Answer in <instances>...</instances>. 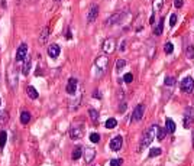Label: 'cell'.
<instances>
[{"mask_svg":"<svg viewBox=\"0 0 194 166\" xmlns=\"http://www.w3.org/2000/svg\"><path fill=\"white\" fill-rule=\"evenodd\" d=\"M93 97H94V98H101V94H100L99 90H96L94 93H93Z\"/></svg>","mask_w":194,"mask_h":166,"instance_id":"obj_40","label":"cell"},{"mask_svg":"<svg viewBox=\"0 0 194 166\" xmlns=\"http://www.w3.org/2000/svg\"><path fill=\"white\" fill-rule=\"evenodd\" d=\"M65 38H67V39H71V38H72L71 30H70V29H67V35H65Z\"/></svg>","mask_w":194,"mask_h":166,"instance_id":"obj_41","label":"cell"},{"mask_svg":"<svg viewBox=\"0 0 194 166\" xmlns=\"http://www.w3.org/2000/svg\"><path fill=\"white\" fill-rule=\"evenodd\" d=\"M89 116H90V118H91V122H93V123L99 122V113H97V110L90 108V110H89Z\"/></svg>","mask_w":194,"mask_h":166,"instance_id":"obj_25","label":"cell"},{"mask_svg":"<svg viewBox=\"0 0 194 166\" xmlns=\"http://www.w3.org/2000/svg\"><path fill=\"white\" fill-rule=\"evenodd\" d=\"M164 22H165V19L161 17L159 22L156 23V28L154 29V35H155V36H161L162 35V30H164Z\"/></svg>","mask_w":194,"mask_h":166,"instance_id":"obj_19","label":"cell"},{"mask_svg":"<svg viewBox=\"0 0 194 166\" xmlns=\"http://www.w3.org/2000/svg\"><path fill=\"white\" fill-rule=\"evenodd\" d=\"M90 142H93V143H99V142H100V134H99V133H91V134H90Z\"/></svg>","mask_w":194,"mask_h":166,"instance_id":"obj_33","label":"cell"},{"mask_svg":"<svg viewBox=\"0 0 194 166\" xmlns=\"http://www.w3.org/2000/svg\"><path fill=\"white\" fill-rule=\"evenodd\" d=\"M172 51H174V45L171 42H167L165 46H164V52H165L167 55H170V54H172Z\"/></svg>","mask_w":194,"mask_h":166,"instance_id":"obj_29","label":"cell"},{"mask_svg":"<svg viewBox=\"0 0 194 166\" xmlns=\"http://www.w3.org/2000/svg\"><path fill=\"white\" fill-rule=\"evenodd\" d=\"M125 45H126V42L123 41V42H122V46H120V51H125Z\"/></svg>","mask_w":194,"mask_h":166,"instance_id":"obj_42","label":"cell"},{"mask_svg":"<svg viewBox=\"0 0 194 166\" xmlns=\"http://www.w3.org/2000/svg\"><path fill=\"white\" fill-rule=\"evenodd\" d=\"M109 66V58L106 55H100L97 56V59L94 62V68H96V77H101L103 74L106 72Z\"/></svg>","mask_w":194,"mask_h":166,"instance_id":"obj_2","label":"cell"},{"mask_svg":"<svg viewBox=\"0 0 194 166\" xmlns=\"http://www.w3.org/2000/svg\"><path fill=\"white\" fill-rule=\"evenodd\" d=\"M185 56L189 59H194V46L193 45H187V48H185Z\"/></svg>","mask_w":194,"mask_h":166,"instance_id":"obj_26","label":"cell"},{"mask_svg":"<svg viewBox=\"0 0 194 166\" xmlns=\"http://www.w3.org/2000/svg\"><path fill=\"white\" fill-rule=\"evenodd\" d=\"M97 15H99V6L91 5V7H90V10H89V15H87V22L93 23L97 19Z\"/></svg>","mask_w":194,"mask_h":166,"instance_id":"obj_10","label":"cell"},{"mask_svg":"<svg viewBox=\"0 0 194 166\" xmlns=\"http://www.w3.org/2000/svg\"><path fill=\"white\" fill-rule=\"evenodd\" d=\"M31 66H32V59L26 56L25 58V62H23V66H22V74L23 75H28L29 71H31Z\"/></svg>","mask_w":194,"mask_h":166,"instance_id":"obj_16","label":"cell"},{"mask_svg":"<svg viewBox=\"0 0 194 166\" xmlns=\"http://www.w3.org/2000/svg\"><path fill=\"white\" fill-rule=\"evenodd\" d=\"M125 16V13H122V12H117V13H115V15H112L107 20H106V25H116V23H120V20H122V17Z\"/></svg>","mask_w":194,"mask_h":166,"instance_id":"obj_12","label":"cell"},{"mask_svg":"<svg viewBox=\"0 0 194 166\" xmlns=\"http://www.w3.org/2000/svg\"><path fill=\"white\" fill-rule=\"evenodd\" d=\"M183 5H184V2H183V0H174V6H175L177 9H180V7H183Z\"/></svg>","mask_w":194,"mask_h":166,"instance_id":"obj_38","label":"cell"},{"mask_svg":"<svg viewBox=\"0 0 194 166\" xmlns=\"http://www.w3.org/2000/svg\"><path fill=\"white\" fill-rule=\"evenodd\" d=\"M175 84V78L174 77H167L165 78V85H174Z\"/></svg>","mask_w":194,"mask_h":166,"instance_id":"obj_36","label":"cell"},{"mask_svg":"<svg viewBox=\"0 0 194 166\" xmlns=\"http://www.w3.org/2000/svg\"><path fill=\"white\" fill-rule=\"evenodd\" d=\"M194 122V111L193 108H185V120H184V126L189 129V126Z\"/></svg>","mask_w":194,"mask_h":166,"instance_id":"obj_14","label":"cell"},{"mask_svg":"<svg viewBox=\"0 0 194 166\" xmlns=\"http://www.w3.org/2000/svg\"><path fill=\"white\" fill-rule=\"evenodd\" d=\"M193 144H194V133H193Z\"/></svg>","mask_w":194,"mask_h":166,"instance_id":"obj_43","label":"cell"},{"mask_svg":"<svg viewBox=\"0 0 194 166\" xmlns=\"http://www.w3.org/2000/svg\"><path fill=\"white\" fill-rule=\"evenodd\" d=\"M155 134H156V124H152V126H149V127L146 129V132L144 133V136L141 139V142H139V150L148 147V146L154 142Z\"/></svg>","mask_w":194,"mask_h":166,"instance_id":"obj_1","label":"cell"},{"mask_svg":"<svg viewBox=\"0 0 194 166\" xmlns=\"http://www.w3.org/2000/svg\"><path fill=\"white\" fill-rule=\"evenodd\" d=\"M162 6H164V0H154V3H152V9H154V13H156V12L161 10Z\"/></svg>","mask_w":194,"mask_h":166,"instance_id":"obj_23","label":"cell"},{"mask_svg":"<svg viewBox=\"0 0 194 166\" xmlns=\"http://www.w3.org/2000/svg\"><path fill=\"white\" fill-rule=\"evenodd\" d=\"M122 81H125V83H128V84H130L133 81V74L132 72H126L125 75H123V79Z\"/></svg>","mask_w":194,"mask_h":166,"instance_id":"obj_32","label":"cell"},{"mask_svg":"<svg viewBox=\"0 0 194 166\" xmlns=\"http://www.w3.org/2000/svg\"><path fill=\"white\" fill-rule=\"evenodd\" d=\"M115 46H116V41L113 38H107L104 42H103V46H101V48H103V52H104V54H112V52L115 51Z\"/></svg>","mask_w":194,"mask_h":166,"instance_id":"obj_8","label":"cell"},{"mask_svg":"<svg viewBox=\"0 0 194 166\" xmlns=\"http://www.w3.org/2000/svg\"><path fill=\"white\" fill-rule=\"evenodd\" d=\"M175 23H177V15H171V17H170V26H175Z\"/></svg>","mask_w":194,"mask_h":166,"instance_id":"obj_37","label":"cell"},{"mask_svg":"<svg viewBox=\"0 0 194 166\" xmlns=\"http://www.w3.org/2000/svg\"><path fill=\"white\" fill-rule=\"evenodd\" d=\"M165 129L164 127H159V126H156V134H155V139L156 140H164V137H165Z\"/></svg>","mask_w":194,"mask_h":166,"instance_id":"obj_21","label":"cell"},{"mask_svg":"<svg viewBox=\"0 0 194 166\" xmlns=\"http://www.w3.org/2000/svg\"><path fill=\"white\" fill-rule=\"evenodd\" d=\"M26 54H28V45L22 44L16 52V61H23V59L26 58Z\"/></svg>","mask_w":194,"mask_h":166,"instance_id":"obj_13","label":"cell"},{"mask_svg":"<svg viewBox=\"0 0 194 166\" xmlns=\"http://www.w3.org/2000/svg\"><path fill=\"white\" fill-rule=\"evenodd\" d=\"M83 155H84L86 163H91L93 159H94V156H96V150L91 149V147H86V149L83 150Z\"/></svg>","mask_w":194,"mask_h":166,"instance_id":"obj_11","label":"cell"},{"mask_svg":"<svg viewBox=\"0 0 194 166\" xmlns=\"http://www.w3.org/2000/svg\"><path fill=\"white\" fill-rule=\"evenodd\" d=\"M0 104H2V100H0Z\"/></svg>","mask_w":194,"mask_h":166,"instance_id":"obj_44","label":"cell"},{"mask_svg":"<svg viewBox=\"0 0 194 166\" xmlns=\"http://www.w3.org/2000/svg\"><path fill=\"white\" fill-rule=\"evenodd\" d=\"M7 79H9V85L12 90L17 88V68L15 65H12L7 71Z\"/></svg>","mask_w":194,"mask_h":166,"instance_id":"obj_3","label":"cell"},{"mask_svg":"<svg viewBox=\"0 0 194 166\" xmlns=\"http://www.w3.org/2000/svg\"><path fill=\"white\" fill-rule=\"evenodd\" d=\"M26 93H28L29 98H32V100H36V98L39 97V94H38V91H36V88H35V87H32V85H29L28 88H26Z\"/></svg>","mask_w":194,"mask_h":166,"instance_id":"obj_20","label":"cell"},{"mask_svg":"<svg viewBox=\"0 0 194 166\" xmlns=\"http://www.w3.org/2000/svg\"><path fill=\"white\" fill-rule=\"evenodd\" d=\"M81 155H83V149L81 147H75V149L72 150V155H71L72 161H78L81 157Z\"/></svg>","mask_w":194,"mask_h":166,"instance_id":"obj_24","label":"cell"},{"mask_svg":"<svg viewBox=\"0 0 194 166\" xmlns=\"http://www.w3.org/2000/svg\"><path fill=\"white\" fill-rule=\"evenodd\" d=\"M125 65H126V61H125V59H119V61L116 62V71H120V69H123V68H125Z\"/></svg>","mask_w":194,"mask_h":166,"instance_id":"obj_34","label":"cell"},{"mask_svg":"<svg viewBox=\"0 0 194 166\" xmlns=\"http://www.w3.org/2000/svg\"><path fill=\"white\" fill-rule=\"evenodd\" d=\"M110 150H113V152H119V150L122 149L123 146V137L119 134V136H115V137L110 140Z\"/></svg>","mask_w":194,"mask_h":166,"instance_id":"obj_7","label":"cell"},{"mask_svg":"<svg viewBox=\"0 0 194 166\" xmlns=\"http://www.w3.org/2000/svg\"><path fill=\"white\" fill-rule=\"evenodd\" d=\"M7 120H9V111H7V110L2 111V114H0V124L6 123Z\"/></svg>","mask_w":194,"mask_h":166,"instance_id":"obj_30","label":"cell"},{"mask_svg":"<svg viewBox=\"0 0 194 166\" xmlns=\"http://www.w3.org/2000/svg\"><path fill=\"white\" fill-rule=\"evenodd\" d=\"M31 122V113L29 111H22L20 113V123L22 124H28Z\"/></svg>","mask_w":194,"mask_h":166,"instance_id":"obj_22","label":"cell"},{"mask_svg":"<svg viewBox=\"0 0 194 166\" xmlns=\"http://www.w3.org/2000/svg\"><path fill=\"white\" fill-rule=\"evenodd\" d=\"M144 113H145V105L144 104H138L135 107V110L132 111V117L130 120L132 122H139L142 117H144Z\"/></svg>","mask_w":194,"mask_h":166,"instance_id":"obj_6","label":"cell"},{"mask_svg":"<svg viewBox=\"0 0 194 166\" xmlns=\"http://www.w3.org/2000/svg\"><path fill=\"white\" fill-rule=\"evenodd\" d=\"M60 52H61V49H60V46L57 44H52L48 46V55L51 58H57V56L60 55Z\"/></svg>","mask_w":194,"mask_h":166,"instance_id":"obj_15","label":"cell"},{"mask_svg":"<svg viewBox=\"0 0 194 166\" xmlns=\"http://www.w3.org/2000/svg\"><path fill=\"white\" fill-rule=\"evenodd\" d=\"M55 2H60V0H55Z\"/></svg>","mask_w":194,"mask_h":166,"instance_id":"obj_45","label":"cell"},{"mask_svg":"<svg viewBox=\"0 0 194 166\" xmlns=\"http://www.w3.org/2000/svg\"><path fill=\"white\" fill-rule=\"evenodd\" d=\"M77 85H78V81L77 78H70L68 79V84H67V93L70 95H74L77 93Z\"/></svg>","mask_w":194,"mask_h":166,"instance_id":"obj_9","label":"cell"},{"mask_svg":"<svg viewBox=\"0 0 194 166\" xmlns=\"http://www.w3.org/2000/svg\"><path fill=\"white\" fill-rule=\"evenodd\" d=\"M162 153V150L159 147H154V149H151L149 152V157H155V156H159Z\"/></svg>","mask_w":194,"mask_h":166,"instance_id":"obj_31","label":"cell"},{"mask_svg":"<svg viewBox=\"0 0 194 166\" xmlns=\"http://www.w3.org/2000/svg\"><path fill=\"white\" fill-rule=\"evenodd\" d=\"M117 126V122H116V118H109L107 122H106V129H115Z\"/></svg>","mask_w":194,"mask_h":166,"instance_id":"obj_28","label":"cell"},{"mask_svg":"<svg viewBox=\"0 0 194 166\" xmlns=\"http://www.w3.org/2000/svg\"><path fill=\"white\" fill-rule=\"evenodd\" d=\"M84 134V127L83 126H80V124H75V126H72L70 129V137L72 140H78V139H81Z\"/></svg>","mask_w":194,"mask_h":166,"instance_id":"obj_5","label":"cell"},{"mask_svg":"<svg viewBox=\"0 0 194 166\" xmlns=\"http://www.w3.org/2000/svg\"><path fill=\"white\" fill-rule=\"evenodd\" d=\"M126 110V103H125V101H123L122 104L119 105V111H120V113H123V111Z\"/></svg>","mask_w":194,"mask_h":166,"instance_id":"obj_39","label":"cell"},{"mask_svg":"<svg viewBox=\"0 0 194 166\" xmlns=\"http://www.w3.org/2000/svg\"><path fill=\"white\" fill-rule=\"evenodd\" d=\"M49 38V28H44L42 32H41V36H39V44L41 45H45L46 41Z\"/></svg>","mask_w":194,"mask_h":166,"instance_id":"obj_17","label":"cell"},{"mask_svg":"<svg viewBox=\"0 0 194 166\" xmlns=\"http://www.w3.org/2000/svg\"><path fill=\"white\" fill-rule=\"evenodd\" d=\"M123 165V159H112L110 166H122Z\"/></svg>","mask_w":194,"mask_h":166,"instance_id":"obj_35","label":"cell"},{"mask_svg":"<svg viewBox=\"0 0 194 166\" xmlns=\"http://www.w3.org/2000/svg\"><path fill=\"white\" fill-rule=\"evenodd\" d=\"M180 88H181V91H183V93H185V94L193 93V90H194V79L191 77H185L183 81H181V84H180Z\"/></svg>","mask_w":194,"mask_h":166,"instance_id":"obj_4","label":"cell"},{"mask_svg":"<svg viewBox=\"0 0 194 166\" xmlns=\"http://www.w3.org/2000/svg\"><path fill=\"white\" fill-rule=\"evenodd\" d=\"M175 127H177V126H175L174 120H172V118H167L165 120V132L172 134V133L175 132Z\"/></svg>","mask_w":194,"mask_h":166,"instance_id":"obj_18","label":"cell"},{"mask_svg":"<svg viewBox=\"0 0 194 166\" xmlns=\"http://www.w3.org/2000/svg\"><path fill=\"white\" fill-rule=\"evenodd\" d=\"M6 140H7V133H6L5 130H2V132H0V149L5 147Z\"/></svg>","mask_w":194,"mask_h":166,"instance_id":"obj_27","label":"cell"}]
</instances>
